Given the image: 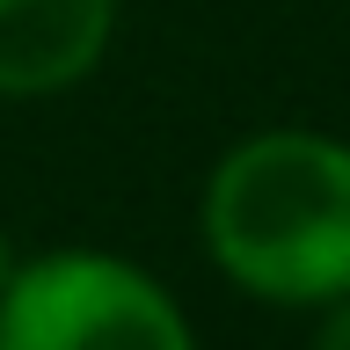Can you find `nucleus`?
<instances>
[{
    "instance_id": "nucleus-5",
    "label": "nucleus",
    "mask_w": 350,
    "mask_h": 350,
    "mask_svg": "<svg viewBox=\"0 0 350 350\" xmlns=\"http://www.w3.org/2000/svg\"><path fill=\"white\" fill-rule=\"evenodd\" d=\"M8 278H15V241H8V226H0V292H8Z\"/></svg>"
},
{
    "instance_id": "nucleus-3",
    "label": "nucleus",
    "mask_w": 350,
    "mask_h": 350,
    "mask_svg": "<svg viewBox=\"0 0 350 350\" xmlns=\"http://www.w3.org/2000/svg\"><path fill=\"white\" fill-rule=\"evenodd\" d=\"M117 37V0H0V103L81 88Z\"/></svg>"
},
{
    "instance_id": "nucleus-2",
    "label": "nucleus",
    "mask_w": 350,
    "mask_h": 350,
    "mask_svg": "<svg viewBox=\"0 0 350 350\" xmlns=\"http://www.w3.org/2000/svg\"><path fill=\"white\" fill-rule=\"evenodd\" d=\"M0 350H197L168 284L109 248H51L15 262L0 292Z\"/></svg>"
},
{
    "instance_id": "nucleus-1",
    "label": "nucleus",
    "mask_w": 350,
    "mask_h": 350,
    "mask_svg": "<svg viewBox=\"0 0 350 350\" xmlns=\"http://www.w3.org/2000/svg\"><path fill=\"white\" fill-rule=\"evenodd\" d=\"M204 256L262 306L350 299V146L306 124H270L226 146L197 197Z\"/></svg>"
},
{
    "instance_id": "nucleus-4",
    "label": "nucleus",
    "mask_w": 350,
    "mask_h": 350,
    "mask_svg": "<svg viewBox=\"0 0 350 350\" xmlns=\"http://www.w3.org/2000/svg\"><path fill=\"white\" fill-rule=\"evenodd\" d=\"M306 350H350V299L321 306V321H314V343Z\"/></svg>"
}]
</instances>
